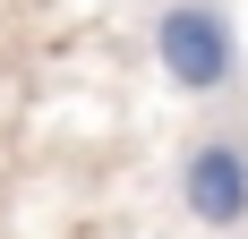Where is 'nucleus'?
Returning <instances> with one entry per match:
<instances>
[{
    "instance_id": "obj_1",
    "label": "nucleus",
    "mask_w": 248,
    "mask_h": 239,
    "mask_svg": "<svg viewBox=\"0 0 248 239\" xmlns=\"http://www.w3.org/2000/svg\"><path fill=\"white\" fill-rule=\"evenodd\" d=\"M154 60L180 94H223L240 77V43H231V17L214 0H163L154 17Z\"/></svg>"
},
{
    "instance_id": "obj_2",
    "label": "nucleus",
    "mask_w": 248,
    "mask_h": 239,
    "mask_svg": "<svg viewBox=\"0 0 248 239\" xmlns=\"http://www.w3.org/2000/svg\"><path fill=\"white\" fill-rule=\"evenodd\" d=\"M180 205L205 231H240L248 222V145L240 137H197L180 154Z\"/></svg>"
}]
</instances>
